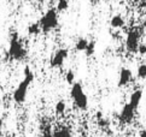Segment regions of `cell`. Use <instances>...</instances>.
I'll return each mask as SVG.
<instances>
[{
	"label": "cell",
	"mask_w": 146,
	"mask_h": 137,
	"mask_svg": "<svg viewBox=\"0 0 146 137\" xmlns=\"http://www.w3.org/2000/svg\"><path fill=\"white\" fill-rule=\"evenodd\" d=\"M40 24L39 23H34V24H30L28 27V34L29 35H38L40 33Z\"/></svg>",
	"instance_id": "cell-12"
},
{
	"label": "cell",
	"mask_w": 146,
	"mask_h": 137,
	"mask_svg": "<svg viewBox=\"0 0 146 137\" xmlns=\"http://www.w3.org/2000/svg\"><path fill=\"white\" fill-rule=\"evenodd\" d=\"M141 99H143V90H134L130 95V99H129V105L132 106L134 109H137L139 107L140 102H141Z\"/></svg>",
	"instance_id": "cell-9"
},
{
	"label": "cell",
	"mask_w": 146,
	"mask_h": 137,
	"mask_svg": "<svg viewBox=\"0 0 146 137\" xmlns=\"http://www.w3.org/2000/svg\"><path fill=\"white\" fill-rule=\"evenodd\" d=\"M70 95H71L72 100H74V103H75V106L77 108L82 109V111L87 109V107H88V99H87V95H86L85 90H83L81 83L76 82L74 84H71Z\"/></svg>",
	"instance_id": "cell-2"
},
{
	"label": "cell",
	"mask_w": 146,
	"mask_h": 137,
	"mask_svg": "<svg viewBox=\"0 0 146 137\" xmlns=\"http://www.w3.org/2000/svg\"><path fill=\"white\" fill-rule=\"evenodd\" d=\"M145 3H146V0H145Z\"/></svg>",
	"instance_id": "cell-25"
},
{
	"label": "cell",
	"mask_w": 146,
	"mask_h": 137,
	"mask_svg": "<svg viewBox=\"0 0 146 137\" xmlns=\"http://www.w3.org/2000/svg\"><path fill=\"white\" fill-rule=\"evenodd\" d=\"M3 126V119H1V117H0V128Z\"/></svg>",
	"instance_id": "cell-22"
},
{
	"label": "cell",
	"mask_w": 146,
	"mask_h": 137,
	"mask_svg": "<svg viewBox=\"0 0 146 137\" xmlns=\"http://www.w3.org/2000/svg\"><path fill=\"white\" fill-rule=\"evenodd\" d=\"M65 81L69 83V84H74V83H75V82H74V81H75V73L72 72L71 70L66 72V75H65Z\"/></svg>",
	"instance_id": "cell-17"
},
{
	"label": "cell",
	"mask_w": 146,
	"mask_h": 137,
	"mask_svg": "<svg viewBox=\"0 0 146 137\" xmlns=\"http://www.w3.org/2000/svg\"><path fill=\"white\" fill-rule=\"evenodd\" d=\"M110 25L115 29H119L124 25V19L121 14H115L110 20Z\"/></svg>",
	"instance_id": "cell-10"
},
{
	"label": "cell",
	"mask_w": 146,
	"mask_h": 137,
	"mask_svg": "<svg viewBox=\"0 0 146 137\" xmlns=\"http://www.w3.org/2000/svg\"><path fill=\"white\" fill-rule=\"evenodd\" d=\"M56 113L57 114H63L65 112V109H66V105L65 102L63 101V100H60V101H58L56 103Z\"/></svg>",
	"instance_id": "cell-13"
},
{
	"label": "cell",
	"mask_w": 146,
	"mask_h": 137,
	"mask_svg": "<svg viewBox=\"0 0 146 137\" xmlns=\"http://www.w3.org/2000/svg\"><path fill=\"white\" fill-rule=\"evenodd\" d=\"M134 113H135V109L130 106L129 102H128V103H126L123 106L121 113H119V120H121L122 123H124V124H128V123H130L133 120Z\"/></svg>",
	"instance_id": "cell-7"
},
{
	"label": "cell",
	"mask_w": 146,
	"mask_h": 137,
	"mask_svg": "<svg viewBox=\"0 0 146 137\" xmlns=\"http://www.w3.org/2000/svg\"><path fill=\"white\" fill-rule=\"evenodd\" d=\"M139 40H140V31L137 29L130 30L127 35V40H126L127 49L129 52H132V53H137L138 47H139Z\"/></svg>",
	"instance_id": "cell-5"
},
{
	"label": "cell",
	"mask_w": 146,
	"mask_h": 137,
	"mask_svg": "<svg viewBox=\"0 0 146 137\" xmlns=\"http://www.w3.org/2000/svg\"><path fill=\"white\" fill-rule=\"evenodd\" d=\"M138 77L143 78V80H145V78H146V65L145 64L140 65L138 67Z\"/></svg>",
	"instance_id": "cell-16"
},
{
	"label": "cell",
	"mask_w": 146,
	"mask_h": 137,
	"mask_svg": "<svg viewBox=\"0 0 146 137\" xmlns=\"http://www.w3.org/2000/svg\"><path fill=\"white\" fill-rule=\"evenodd\" d=\"M54 137H70V136L68 135L66 131H62V132H57L54 135Z\"/></svg>",
	"instance_id": "cell-19"
},
{
	"label": "cell",
	"mask_w": 146,
	"mask_h": 137,
	"mask_svg": "<svg viewBox=\"0 0 146 137\" xmlns=\"http://www.w3.org/2000/svg\"><path fill=\"white\" fill-rule=\"evenodd\" d=\"M138 52L141 55H144V54H146V45H139V47H138Z\"/></svg>",
	"instance_id": "cell-18"
},
{
	"label": "cell",
	"mask_w": 146,
	"mask_h": 137,
	"mask_svg": "<svg viewBox=\"0 0 146 137\" xmlns=\"http://www.w3.org/2000/svg\"><path fill=\"white\" fill-rule=\"evenodd\" d=\"M24 1H33V0H24Z\"/></svg>",
	"instance_id": "cell-24"
},
{
	"label": "cell",
	"mask_w": 146,
	"mask_h": 137,
	"mask_svg": "<svg viewBox=\"0 0 146 137\" xmlns=\"http://www.w3.org/2000/svg\"><path fill=\"white\" fill-rule=\"evenodd\" d=\"M7 54L10 59H13V60H22L27 55V51L23 48L22 43L19 42L17 33H13L11 35V41H10Z\"/></svg>",
	"instance_id": "cell-3"
},
{
	"label": "cell",
	"mask_w": 146,
	"mask_h": 137,
	"mask_svg": "<svg viewBox=\"0 0 146 137\" xmlns=\"http://www.w3.org/2000/svg\"><path fill=\"white\" fill-rule=\"evenodd\" d=\"M140 137H146V130H141V131H140Z\"/></svg>",
	"instance_id": "cell-20"
},
{
	"label": "cell",
	"mask_w": 146,
	"mask_h": 137,
	"mask_svg": "<svg viewBox=\"0 0 146 137\" xmlns=\"http://www.w3.org/2000/svg\"><path fill=\"white\" fill-rule=\"evenodd\" d=\"M132 80V71L127 67H122L119 71V77H118V87H124L130 82Z\"/></svg>",
	"instance_id": "cell-8"
},
{
	"label": "cell",
	"mask_w": 146,
	"mask_h": 137,
	"mask_svg": "<svg viewBox=\"0 0 146 137\" xmlns=\"http://www.w3.org/2000/svg\"><path fill=\"white\" fill-rule=\"evenodd\" d=\"M94 52H96V42H93V41L88 42V45H87L86 49H85L86 55L87 57H91V55L94 54Z\"/></svg>",
	"instance_id": "cell-14"
},
{
	"label": "cell",
	"mask_w": 146,
	"mask_h": 137,
	"mask_svg": "<svg viewBox=\"0 0 146 137\" xmlns=\"http://www.w3.org/2000/svg\"><path fill=\"white\" fill-rule=\"evenodd\" d=\"M0 137H3V132H1V131H0Z\"/></svg>",
	"instance_id": "cell-23"
},
{
	"label": "cell",
	"mask_w": 146,
	"mask_h": 137,
	"mask_svg": "<svg viewBox=\"0 0 146 137\" xmlns=\"http://www.w3.org/2000/svg\"><path fill=\"white\" fill-rule=\"evenodd\" d=\"M40 28L44 33H48V31L53 30L58 25V14L54 9H50L40 19Z\"/></svg>",
	"instance_id": "cell-4"
},
{
	"label": "cell",
	"mask_w": 146,
	"mask_h": 137,
	"mask_svg": "<svg viewBox=\"0 0 146 137\" xmlns=\"http://www.w3.org/2000/svg\"><path fill=\"white\" fill-rule=\"evenodd\" d=\"M90 1H91V4L96 5V4H99V3H100V0H90Z\"/></svg>",
	"instance_id": "cell-21"
},
{
	"label": "cell",
	"mask_w": 146,
	"mask_h": 137,
	"mask_svg": "<svg viewBox=\"0 0 146 137\" xmlns=\"http://www.w3.org/2000/svg\"><path fill=\"white\" fill-rule=\"evenodd\" d=\"M68 7H69V1L68 0H58V3H57V10L60 12L63 11H66Z\"/></svg>",
	"instance_id": "cell-15"
},
{
	"label": "cell",
	"mask_w": 146,
	"mask_h": 137,
	"mask_svg": "<svg viewBox=\"0 0 146 137\" xmlns=\"http://www.w3.org/2000/svg\"><path fill=\"white\" fill-rule=\"evenodd\" d=\"M34 81V73L30 71L29 66H25L24 68V78L23 81L18 84V87L16 88V90L13 92V100L17 103H23L27 99V94H28V88Z\"/></svg>",
	"instance_id": "cell-1"
},
{
	"label": "cell",
	"mask_w": 146,
	"mask_h": 137,
	"mask_svg": "<svg viewBox=\"0 0 146 137\" xmlns=\"http://www.w3.org/2000/svg\"><path fill=\"white\" fill-rule=\"evenodd\" d=\"M88 41L87 39H80V40H77V42H76V45H75V49L77 51V52H85V49H86V47H87V45H88Z\"/></svg>",
	"instance_id": "cell-11"
},
{
	"label": "cell",
	"mask_w": 146,
	"mask_h": 137,
	"mask_svg": "<svg viewBox=\"0 0 146 137\" xmlns=\"http://www.w3.org/2000/svg\"><path fill=\"white\" fill-rule=\"evenodd\" d=\"M69 55V51L66 48H59L58 51L56 52L52 57V60H51V66L52 67H60L63 66L65 59Z\"/></svg>",
	"instance_id": "cell-6"
}]
</instances>
